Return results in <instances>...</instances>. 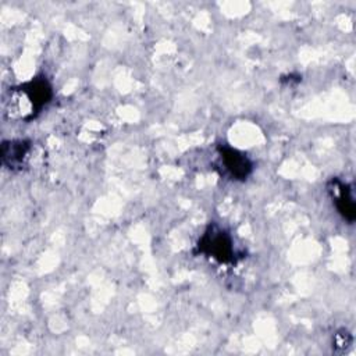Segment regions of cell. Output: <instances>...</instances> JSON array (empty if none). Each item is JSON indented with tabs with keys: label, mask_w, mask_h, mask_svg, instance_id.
<instances>
[{
	"label": "cell",
	"mask_w": 356,
	"mask_h": 356,
	"mask_svg": "<svg viewBox=\"0 0 356 356\" xmlns=\"http://www.w3.org/2000/svg\"><path fill=\"white\" fill-rule=\"evenodd\" d=\"M29 152V142L26 140H6L1 146V161L10 170L19 168Z\"/></svg>",
	"instance_id": "4"
},
{
	"label": "cell",
	"mask_w": 356,
	"mask_h": 356,
	"mask_svg": "<svg viewBox=\"0 0 356 356\" xmlns=\"http://www.w3.org/2000/svg\"><path fill=\"white\" fill-rule=\"evenodd\" d=\"M199 250L220 263L234 260V243L231 236L218 227H209L199 241Z\"/></svg>",
	"instance_id": "1"
},
{
	"label": "cell",
	"mask_w": 356,
	"mask_h": 356,
	"mask_svg": "<svg viewBox=\"0 0 356 356\" xmlns=\"http://www.w3.org/2000/svg\"><path fill=\"white\" fill-rule=\"evenodd\" d=\"M334 184H335L334 200H335L338 211L348 221H353L355 220V202H353V196L350 193L349 186L345 184H341L338 181H335Z\"/></svg>",
	"instance_id": "5"
},
{
	"label": "cell",
	"mask_w": 356,
	"mask_h": 356,
	"mask_svg": "<svg viewBox=\"0 0 356 356\" xmlns=\"http://www.w3.org/2000/svg\"><path fill=\"white\" fill-rule=\"evenodd\" d=\"M218 153L224 168L234 179H246L252 172L250 160L239 150L229 146H220Z\"/></svg>",
	"instance_id": "2"
},
{
	"label": "cell",
	"mask_w": 356,
	"mask_h": 356,
	"mask_svg": "<svg viewBox=\"0 0 356 356\" xmlns=\"http://www.w3.org/2000/svg\"><path fill=\"white\" fill-rule=\"evenodd\" d=\"M19 90L31 103V117L39 113V110L51 99V86L43 76L32 79L31 82L21 86Z\"/></svg>",
	"instance_id": "3"
}]
</instances>
